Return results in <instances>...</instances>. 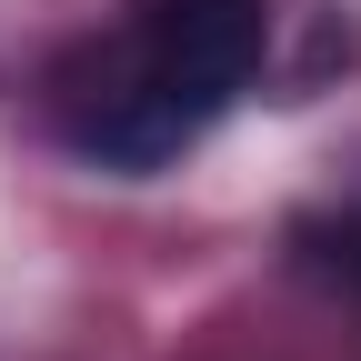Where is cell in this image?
I'll list each match as a JSON object with an SVG mask.
<instances>
[{
    "instance_id": "obj_1",
    "label": "cell",
    "mask_w": 361,
    "mask_h": 361,
    "mask_svg": "<svg viewBox=\"0 0 361 361\" xmlns=\"http://www.w3.org/2000/svg\"><path fill=\"white\" fill-rule=\"evenodd\" d=\"M271 0H130L111 40L51 71V130L101 171H161L251 90Z\"/></svg>"
},
{
    "instance_id": "obj_2",
    "label": "cell",
    "mask_w": 361,
    "mask_h": 361,
    "mask_svg": "<svg viewBox=\"0 0 361 361\" xmlns=\"http://www.w3.org/2000/svg\"><path fill=\"white\" fill-rule=\"evenodd\" d=\"M291 251H301V271H322L331 291H351V301H361V201L311 211L301 231H291Z\"/></svg>"
}]
</instances>
